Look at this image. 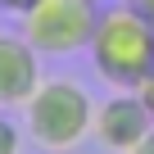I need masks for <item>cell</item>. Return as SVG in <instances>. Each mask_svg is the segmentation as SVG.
I'll use <instances>...</instances> for the list:
<instances>
[{
  "label": "cell",
  "instance_id": "obj_4",
  "mask_svg": "<svg viewBox=\"0 0 154 154\" xmlns=\"http://www.w3.org/2000/svg\"><path fill=\"white\" fill-rule=\"evenodd\" d=\"M149 131H154V113H149V104L140 100V91L109 95L104 104H95L91 136H95L104 149H113V154H131Z\"/></svg>",
  "mask_w": 154,
  "mask_h": 154
},
{
  "label": "cell",
  "instance_id": "obj_7",
  "mask_svg": "<svg viewBox=\"0 0 154 154\" xmlns=\"http://www.w3.org/2000/svg\"><path fill=\"white\" fill-rule=\"evenodd\" d=\"M136 91H140V100H145V104H149V113H154V68H149V77H145Z\"/></svg>",
  "mask_w": 154,
  "mask_h": 154
},
{
  "label": "cell",
  "instance_id": "obj_8",
  "mask_svg": "<svg viewBox=\"0 0 154 154\" xmlns=\"http://www.w3.org/2000/svg\"><path fill=\"white\" fill-rule=\"evenodd\" d=\"M27 5H32V0H0V9H9V14H23Z\"/></svg>",
  "mask_w": 154,
  "mask_h": 154
},
{
  "label": "cell",
  "instance_id": "obj_5",
  "mask_svg": "<svg viewBox=\"0 0 154 154\" xmlns=\"http://www.w3.org/2000/svg\"><path fill=\"white\" fill-rule=\"evenodd\" d=\"M36 86H41V54L18 32H0V109H23Z\"/></svg>",
  "mask_w": 154,
  "mask_h": 154
},
{
  "label": "cell",
  "instance_id": "obj_10",
  "mask_svg": "<svg viewBox=\"0 0 154 154\" xmlns=\"http://www.w3.org/2000/svg\"><path fill=\"white\" fill-rule=\"evenodd\" d=\"M136 5H140V9L149 14V18H154V0H136Z\"/></svg>",
  "mask_w": 154,
  "mask_h": 154
},
{
  "label": "cell",
  "instance_id": "obj_1",
  "mask_svg": "<svg viewBox=\"0 0 154 154\" xmlns=\"http://www.w3.org/2000/svg\"><path fill=\"white\" fill-rule=\"evenodd\" d=\"M86 50H91V63H95V72L104 82L140 86L149 77V68H154V18L136 0L109 5V9H100Z\"/></svg>",
  "mask_w": 154,
  "mask_h": 154
},
{
  "label": "cell",
  "instance_id": "obj_2",
  "mask_svg": "<svg viewBox=\"0 0 154 154\" xmlns=\"http://www.w3.org/2000/svg\"><path fill=\"white\" fill-rule=\"evenodd\" d=\"M23 109H27V136L50 154L77 149L91 136V122H95L91 95L72 77H41V86L32 91V100Z\"/></svg>",
  "mask_w": 154,
  "mask_h": 154
},
{
  "label": "cell",
  "instance_id": "obj_9",
  "mask_svg": "<svg viewBox=\"0 0 154 154\" xmlns=\"http://www.w3.org/2000/svg\"><path fill=\"white\" fill-rule=\"evenodd\" d=\"M131 154H154V131H149V136H145V140H140V145H136Z\"/></svg>",
  "mask_w": 154,
  "mask_h": 154
},
{
  "label": "cell",
  "instance_id": "obj_3",
  "mask_svg": "<svg viewBox=\"0 0 154 154\" xmlns=\"http://www.w3.org/2000/svg\"><path fill=\"white\" fill-rule=\"evenodd\" d=\"M100 5L95 0H32L18 14V36L36 54H77L91 45Z\"/></svg>",
  "mask_w": 154,
  "mask_h": 154
},
{
  "label": "cell",
  "instance_id": "obj_6",
  "mask_svg": "<svg viewBox=\"0 0 154 154\" xmlns=\"http://www.w3.org/2000/svg\"><path fill=\"white\" fill-rule=\"evenodd\" d=\"M0 154H23V131L0 113Z\"/></svg>",
  "mask_w": 154,
  "mask_h": 154
}]
</instances>
